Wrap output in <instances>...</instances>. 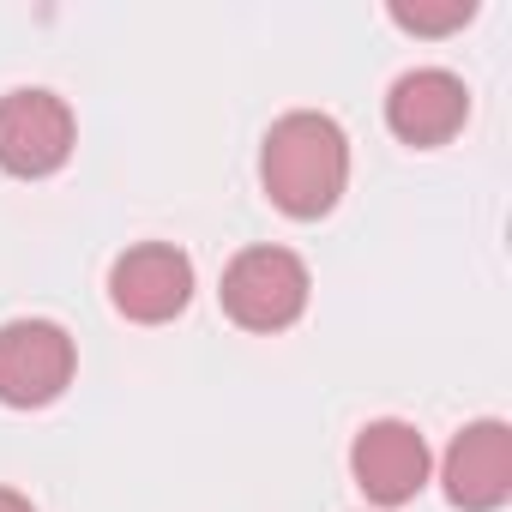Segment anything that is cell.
Returning a JSON list of instances; mask_svg holds the SVG:
<instances>
[{
    "mask_svg": "<svg viewBox=\"0 0 512 512\" xmlns=\"http://www.w3.org/2000/svg\"><path fill=\"white\" fill-rule=\"evenodd\" d=\"M73 157V109L43 91V85H19L0 97V169L19 181H43Z\"/></svg>",
    "mask_w": 512,
    "mask_h": 512,
    "instance_id": "4",
    "label": "cell"
},
{
    "mask_svg": "<svg viewBox=\"0 0 512 512\" xmlns=\"http://www.w3.org/2000/svg\"><path fill=\"white\" fill-rule=\"evenodd\" d=\"M428 440L410 428V422H398V416H380V422H368L362 434H356V446H350V476H356V488L368 494V500H380V506H404V500H416L422 494V482H428Z\"/></svg>",
    "mask_w": 512,
    "mask_h": 512,
    "instance_id": "8",
    "label": "cell"
},
{
    "mask_svg": "<svg viewBox=\"0 0 512 512\" xmlns=\"http://www.w3.org/2000/svg\"><path fill=\"white\" fill-rule=\"evenodd\" d=\"M464 121H470V85L446 67H416L386 91V127L416 151L458 139Z\"/></svg>",
    "mask_w": 512,
    "mask_h": 512,
    "instance_id": "7",
    "label": "cell"
},
{
    "mask_svg": "<svg viewBox=\"0 0 512 512\" xmlns=\"http://www.w3.org/2000/svg\"><path fill=\"white\" fill-rule=\"evenodd\" d=\"M79 350L55 320H7L0 326V404L43 410L73 386Z\"/></svg>",
    "mask_w": 512,
    "mask_h": 512,
    "instance_id": "3",
    "label": "cell"
},
{
    "mask_svg": "<svg viewBox=\"0 0 512 512\" xmlns=\"http://www.w3.org/2000/svg\"><path fill=\"white\" fill-rule=\"evenodd\" d=\"M308 266L290 247H241L223 266V314L241 332H284L308 314Z\"/></svg>",
    "mask_w": 512,
    "mask_h": 512,
    "instance_id": "2",
    "label": "cell"
},
{
    "mask_svg": "<svg viewBox=\"0 0 512 512\" xmlns=\"http://www.w3.org/2000/svg\"><path fill=\"white\" fill-rule=\"evenodd\" d=\"M446 500L458 512H494L512 500V428L500 416H482L452 434L446 464H440Z\"/></svg>",
    "mask_w": 512,
    "mask_h": 512,
    "instance_id": "6",
    "label": "cell"
},
{
    "mask_svg": "<svg viewBox=\"0 0 512 512\" xmlns=\"http://www.w3.org/2000/svg\"><path fill=\"white\" fill-rule=\"evenodd\" d=\"M109 302L139 326H163L193 302V260L175 241H139L109 266Z\"/></svg>",
    "mask_w": 512,
    "mask_h": 512,
    "instance_id": "5",
    "label": "cell"
},
{
    "mask_svg": "<svg viewBox=\"0 0 512 512\" xmlns=\"http://www.w3.org/2000/svg\"><path fill=\"white\" fill-rule=\"evenodd\" d=\"M260 181H266V199L296 217V223H314L326 217L344 187H350V139L332 115L320 109H296L284 121H272L266 145H260Z\"/></svg>",
    "mask_w": 512,
    "mask_h": 512,
    "instance_id": "1",
    "label": "cell"
},
{
    "mask_svg": "<svg viewBox=\"0 0 512 512\" xmlns=\"http://www.w3.org/2000/svg\"><path fill=\"white\" fill-rule=\"evenodd\" d=\"M476 19V0H392V25L398 31H416V37H446L458 25Z\"/></svg>",
    "mask_w": 512,
    "mask_h": 512,
    "instance_id": "9",
    "label": "cell"
},
{
    "mask_svg": "<svg viewBox=\"0 0 512 512\" xmlns=\"http://www.w3.org/2000/svg\"><path fill=\"white\" fill-rule=\"evenodd\" d=\"M0 512H37V506H31L19 488H0Z\"/></svg>",
    "mask_w": 512,
    "mask_h": 512,
    "instance_id": "10",
    "label": "cell"
}]
</instances>
